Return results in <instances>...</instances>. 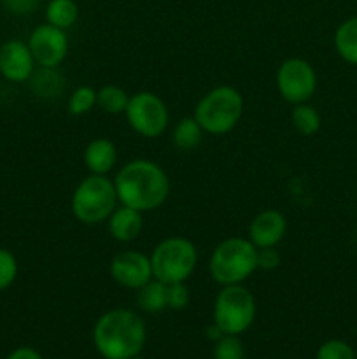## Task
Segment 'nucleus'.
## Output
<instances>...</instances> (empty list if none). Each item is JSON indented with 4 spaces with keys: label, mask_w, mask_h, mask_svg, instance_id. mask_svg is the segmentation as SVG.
Listing matches in <instances>:
<instances>
[{
    "label": "nucleus",
    "mask_w": 357,
    "mask_h": 359,
    "mask_svg": "<svg viewBox=\"0 0 357 359\" xmlns=\"http://www.w3.org/2000/svg\"><path fill=\"white\" fill-rule=\"evenodd\" d=\"M112 181L119 203L142 214L160 209L170 193L167 172L150 160L128 161L119 168Z\"/></svg>",
    "instance_id": "1"
},
{
    "label": "nucleus",
    "mask_w": 357,
    "mask_h": 359,
    "mask_svg": "<svg viewBox=\"0 0 357 359\" xmlns=\"http://www.w3.org/2000/svg\"><path fill=\"white\" fill-rule=\"evenodd\" d=\"M147 328L144 319L130 309H112L98 318L93 342L105 359H132L146 346Z\"/></svg>",
    "instance_id": "2"
},
{
    "label": "nucleus",
    "mask_w": 357,
    "mask_h": 359,
    "mask_svg": "<svg viewBox=\"0 0 357 359\" xmlns=\"http://www.w3.org/2000/svg\"><path fill=\"white\" fill-rule=\"evenodd\" d=\"M258 270V248L247 237L224 238L209 259V272L219 286L244 284Z\"/></svg>",
    "instance_id": "3"
},
{
    "label": "nucleus",
    "mask_w": 357,
    "mask_h": 359,
    "mask_svg": "<svg viewBox=\"0 0 357 359\" xmlns=\"http://www.w3.org/2000/svg\"><path fill=\"white\" fill-rule=\"evenodd\" d=\"M244 114V97L233 86H217L203 95L192 118L209 135L230 133Z\"/></svg>",
    "instance_id": "4"
},
{
    "label": "nucleus",
    "mask_w": 357,
    "mask_h": 359,
    "mask_svg": "<svg viewBox=\"0 0 357 359\" xmlns=\"http://www.w3.org/2000/svg\"><path fill=\"white\" fill-rule=\"evenodd\" d=\"M118 193L107 175L90 174L76 186L72 193V214L83 224H100L108 219L118 207Z\"/></svg>",
    "instance_id": "5"
},
{
    "label": "nucleus",
    "mask_w": 357,
    "mask_h": 359,
    "mask_svg": "<svg viewBox=\"0 0 357 359\" xmlns=\"http://www.w3.org/2000/svg\"><path fill=\"white\" fill-rule=\"evenodd\" d=\"M153 277L164 284L188 283L198 265V249L186 237H167L153 249Z\"/></svg>",
    "instance_id": "6"
},
{
    "label": "nucleus",
    "mask_w": 357,
    "mask_h": 359,
    "mask_svg": "<svg viewBox=\"0 0 357 359\" xmlns=\"http://www.w3.org/2000/svg\"><path fill=\"white\" fill-rule=\"evenodd\" d=\"M255 319L254 294L241 284L223 286L214 302V325L224 335H241Z\"/></svg>",
    "instance_id": "7"
},
{
    "label": "nucleus",
    "mask_w": 357,
    "mask_h": 359,
    "mask_svg": "<svg viewBox=\"0 0 357 359\" xmlns=\"http://www.w3.org/2000/svg\"><path fill=\"white\" fill-rule=\"evenodd\" d=\"M125 116L133 132L146 139L161 137L170 123L167 104L153 91H139L132 95Z\"/></svg>",
    "instance_id": "8"
},
{
    "label": "nucleus",
    "mask_w": 357,
    "mask_h": 359,
    "mask_svg": "<svg viewBox=\"0 0 357 359\" xmlns=\"http://www.w3.org/2000/svg\"><path fill=\"white\" fill-rule=\"evenodd\" d=\"M276 90L289 104H304L317 90V72L303 58H287L276 69Z\"/></svg>",
    "instance_id": "9"
},
{
    "label": "nucleus",
    "mask_w": 357,
    "mask_h": 359,
    "mask_svg": "<svg viewBox=\"0 0 357 359\" xmlns=\"http://www.w3.org/2000/svg\"><path fill=\"white\" fill-rule=\"evenodd\" d=\"M35 63L38 67L56 69L69 55V37L65 30L44 23L34 28L27 41Z\"/></svg>",
    "instance_id": "10"
},
{
    "label": "nucleus",
    "mask_w": 357,
    "mask_h": 359,
    "mask_svg": "<svg viewBox=\"0 0 357 359\" xmlns=\"http://www.w3.org/2000/svg\"><path fill=\"white\" fill-rule=\"evenodd\" d=\"M108 273L115 284L136 291L153 279L150 258L140 251H121L112 258Z\"/></svg>",
    "instance_id": "11"
},
{
    "label": "nucleus",
    "mask_w": 357,
    "mask_h": 359,
    "mask_svg": "<svg viewBox=\"0 0 357 359\" xmlns=\"http://www.w3.org/2000/svg\"><path fill=\"white\" fill-rule=\"evenodd\" d=\"M35 60L27 42L9 39L0 46V76L14 84L27 83L35 70Z\"/></svg>",
    "instance_id": "12"
},
{
    "label": "nucleus",
    "mask_w": 357,
    "mask_h": 359,
    "mask_svg": "<svg viewBox=\"0 0 357 359\" xmlns=\"http://www.w3.org/2000/svg\"><path fill=\"white\" fill-rule=\"evenodd\" d=\"M287 219L280 210L266 209L261 210L248 226V241L258 249L276 248L286 237Z\"/></svg>",
    "instance_id": "13"
},
{
    "label": "nucleus",
    "mask_w": 357,
    "mask_h": 359,
    "mask_svg": "<svg viewBox=\"0 0 357 359\" xmlns=\"http://www.w3.org/2000/svg\"><path fill=\"white\" fill-rule=\"evenodd\" d=\"M88 172L94 175H107L118 163V149L114 142L105 137H98L88 142L83 154Z\"/></svg>",
    "instance_id": "14"
},
{
    "label": "nucleus",
    "mask_w": 357,
    "mask_h": 359,
    "mask_svg": "<svg viewBox=\"0 0 357 359\" xmlns=\"http://www.w3.org/2000/svg\"><path fill=\"white\" fill-rule=\"evenodd\" d=\"M142 212L126 205L115 207V210L107 219V228L111 237L114 241L122 242V244H128V242L135 241L140 235V231H142Z\"/></svg>",
    "instance_id": "15"
},
{
    "label": "nucleus",
    "mask_w": 357,
    "mask_h": 359,
    "mask_svg": "<svg viewBox=\"0 0 357 359\" xmlns=\"http://www.w3.org/2000/svg\"><path fill=\"white\" fill-rule=\"evenodd\" d=\"M332 42L340 58L357 67V16L349 18L336 28Z\"/></svg>",
    "instance_id": "16"
},
{
    "label": "nucleus",
    "mask_w": 357,
    "mask_h": 359,
    "mask_svg": "<svg viewBox=\"0 0 357 359\" xmlns=\"http://www.w3.org/2000/svg\"><path fill=\"white\" fill-rule=\"evenodd\" d=\"M28 81H30L31 91L41 98H56L65 90V79L62 74L48 67H38V70H34Z\"/></svg>",
    "instance_id": "17"
},
{
    "label": "nucleus",
    "mask_w": 357,
    "mask_h": 359,
    "mask_svg": "<svg viewBox=\"0 0 357 359\" xmlns=\"http://www.w3.org/2000/svg\"><path fill=\"white\" fill-rule=\"evenodd\" d=\"M136 305L147 314H160L167 309V284L150 279L136 290Z\"/></svg>",
    "instance_id": "18"
},
{
    "label": "nucleus",
    "mask_w": 357,
    "mask_h": 359,
    "mask_svg": "<svg viewBox=\"0 0 357 359\" xmlns=\"http://www.w3.org/2000/svg\"><path fill=\"white\" fill-rule=\"evenodd\" d=\"M79 20V6L76 0H49L46 7V23L62 30H69Z\"/></svg>",
    "instance_id": "19"
},
{
    "label": "nucleus",
    "mask_w": 357,
    "mask_h": 359,
    "mask_svg": "<svg viewBox=\"0 0 357 359\" xmlns=\"http://www.w3.org/2000/svg\"><path fill=\"white\" fill-rule=\"evenodd\" d=\"M203 130L195 118H182L175 125L174 133H172V142L181 151H192L200 146L203 139Z\"/></svg>",
    "instance_id": "20"
},
{
    "label": "nucleus",
    "mask_w": 357,
    "mask_h": 359,
    "mask_svg": "<svg viewBox=\"0 0 357 359\" xmlns=\"http://www.w3.org/2000/svg\"><path fill=\"white\" fill-rule=\"evenodd\" d=\"M128 100V93L115 84H105L97 90V107H100L105 114H125Z\"/></svg>",
    "instance_id": "21"
},
{
    "label": "nucleus",
    "mask_w": 357,
    "mask_h": 359,
    "mask_svg": "<svg viewBox=\"0 0 357 359\" xmlns=\"http://www.w3.org/2000/svg\"><path fill=\"white\" fill-rule=\"evenodd\" d=\"M290 121L293 126L304 137H312L321 130V114L317 109L310 104H298L294 105L290 112Z\"/></svg>",
    "instance_id": "22"
},
{
    "label": "nucleus",
    "mask_w": 357,
    "mask_h": 359,
    "mask_svg": "<svg viewBox=\"0 0 357 359\" xmlns=\"http://www.w3.org/2000/svg\"><path fill=\"white\" fill-rule=\"evenodd\" d=\"M94 107H97V90L91 86L76 88L66 102V111L72 116H84Z\"/></svg>",
    "instance_id": "23"
},
{
    "label": "nucleus",
    "mask_w": 357,
    "mask_h": 359,
    "mask_svg": "<svg viewBox=\"0 0 357 359\" xmlns=\"http://www.w3.org/2000/svg\"><path fill=\"white\" fill-rule=\"evenodd\" d=\"M214 359H245L244 344L238 335H223L214 347Z\"/></svg>",
    "instance_id": "24"
},
{
    "label": "nucleus",
    "mask_w": 357,
    "mask_h": 359,
    "mask_svg": "<svg viewBox=\"0 0 357 359\" xmlns=\"http://www.w3.org/2000/svg\"><path fill=\"white\" fill-rule=\"evenodd\" d=\"M18 272H20V265L18 259L9 249L0 248V291H6L10 287L16 280Z\"/></svg>",
    "instance_id": "25"
},
{
    "label": "nucleus",
    "mask_w": 357,
    "mask_h": 359,
    "mask_svg": "<svg viewBox=\"0 0 357 359\" xmlns=\"http://www.w3.org/2000/svg\"><path fill=\"white\" fill-rule=\"evenodd\" d=\"M191 302V291L186 283L167 284V309L184 311Z\"/></svg>",
    "instance_id": "26"
},
{
    "label": "nucleus",
    "mask_w": 357,
    "mask_h": 359,
    "mask_svg": "<svg viewBox=\"0 0 357 359\" xmlns=\"http://www.w3.org/2000/svg\"><path fill=\"white\" fill-rule=\"evenodd\" d=\"M317 359H356V353L343 340H328L318 347Z\"/></svg>",
    "instance_id": "27"
},
{
    "label": "nucleus",
    "mask_w": 357,
    "mask_h": 359,
    "mask_svg": "<svg viewBox=\"0 0 357 359\" xmlns=\"http://www.w3.org/2000/svg\"><path fill=\"white\" fill-rule=\"evenodd\" d=\"M4 7L14 16H28L41 6V0H2Z\"/></svg>",
    "instance_id": "28"
},
{
    "label": "nucleus",
    "mask_w": 357,
    "mask_h": 359,
    "mask_svg": "<svg viewBox=\"0 0 357 359\" xmlns=\"http://www.w3.org/2000/svg\"><path fill=\"white\" fill-rule=\"evenodd\" d=\"M280 265V255L275 248L258 249V269L275 270Z\"/></svg>",
    "instance_id": "29"
},
{
    "label": "nucleus",
    "mask_w": 357,
    "mask_h": 359,
    "mask_svg": "<svg viewBox=\"0 0 357 359\" xmlns=\"http://www.w3.org/2000/svg\"><path fill=\"white\" fill-rule=\"evenodd\" d=\"M7 359H42V356L31 347H18L7 356Z\"/></svg>",
    "instance_id": "30"
},
{
    "label": "nucleus",
    "mask_w": 357,
    "mask_h": 359,
    "mask_svg": "<svg viewBox=\"0 0 357 359\" xmlns=\"http://www.w3.org/2000/svg\"><path fill=\"white\" fill-rule=\"evenodd\" d=\"M223 335L224 333L220 332V328L217 325H212L209 330H206V337H209L210 340H214V342H217V340H219Z\"/></svg>",
    "instance_id": "31"
},
{
    "label": "nucleus",
    "mask_w": 357,
    "mask_h": 359,
    "mask_svg": "<svg viewBox=\"0 0 357 359\" xmlns=\"http://www.w3.org/2000/svg\"><path fill=\"white\" fill-rule=\"evenodd\" d=\"M132 359H142V358H139V356H135V358H132Z\"/></svg>",
    "instance_id": "32"
}]
</instances>
